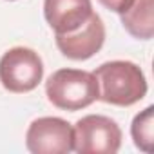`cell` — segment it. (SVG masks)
Segmentation results:
<instances>
[{
	"label": "cell",
	"mask_w": 154,
	"mask_h": 154,
	"mask_svg": "<svg viewBox=\"0 0 154 154\" xmlns=\"http://www.w3.org/2000/svg\"><path fill=\"white\" fill-rule=\"evenodd\" d=\"M94 76L98 80V100L116 105L131 107L145 98L147 78L140 65L129 60H111L96 67Z\"/></svg>",
	"instance_id": "cell-1"
},
{
	"label": "cell",
	"mask_w": 154,
	"mask_h": 154,
	"mask_svg": "<svg viewBox=\"0 0 154 154\" xmlns=\"http://www.w3.org/2000/svg\"><path fill=\"white\" fill-rule=\"evenodd\" d=\"M100 89L94 72L82 69H58L45 82L47 100L62 111H82L98 100Z\"/></svg>",
	"instance_id": "cell-2"
},
{
	"label": "cell",
	"mask_w": 154,
	"mask_h": 154,
	"mask_svg": "<svg viewBox=\"0 0 154 154\" xmlns=\"http://www.w3.org/2000/svg\"><path fill=\"white\" fill-rule=\"evenodd\" d=\"M44 78V62L31 47H11L0 58V84L9 93H29Z\"/></svg>",
	"instance_id": "cell-3"
},
{
	"label": "cell",
	"mask_w": 154,
	"mask_h": 154,
	"mask_svg": "<svg viewBox=\"0 0 154 154\" xmlns=\"http://www.w3.org/2000/svg\"><path fill=\"white\" fill-rule=\"evenodd\" d=\"M72 129L74 150L78 154H116L122 147V129L109 116L87 114Z\"/></svg>",
	"instance_id": "cell-4"
},
{
	"label": "cell",
	"mask_w": 154,
	"mask_h": 154,
	"mask_svg": "<svg viewBox=\"0 0 154 154\" xmlns=\"http://www.w3.org/2000/svg\"><path fill=\"white\" fill-rule=\"evenodd\" d=\"M26 147L33 154H69L74 150V129L58 116H42L31 122Z\"/></svg>",
	"instance_id": "cell-5"
},
{
	"label": "cell",
	"mask_w": 154,
	"mask_h": 154,
	"mask_svg": "<svg viewBox=\"0 0 154 154\" xmlns=\"http://www.w3.org/2000/svg\"><path fill=\"white\" fill-rule=\"evenodd\" d=\"M58 51L69 60H89L94 56L105 42V26L98 13H93L89 20L71 35H54Z\"/></svg>",
	"instance_id": "cell-6"
},
{
	"label": "cell",
	"mask_w": 154,
	"mask_h": 154,
	"mask_svg": "<svg viewBox=\"0 0 154 154\" xmlns=\"http://www.w3.org/2000/svg\"><path fill=\"white\" fill-rule=\"evenodd\" d=\"M93 13L91 0H44V17L54 35L78 31Z\"/></svg>",
	"instance_id": "cell-7"
},
{
	"label": "cell",
	"mask_w": 154,
	"mask_h": 154,
	"mask_svg": "<svg viewBox=\"0 0 154 154\" xmlns=\"http://www.w3.org/2000/svg\"><path fill=\"white\" fill-rule=\"evenodd\" d=\"M120 17L123 29L131 36L138 40H150L154 36V0H134Z\"/></svg>",
	"instance_id": "cell-8"
},
{
	"label": "cell",
	"mask_w": 154,
	"mask_h": 154,
	"mask_svg": "<svg viewBox=\"0 0 154 154\" xmlns=\"http://www.w3.org/2000/svg\"><path fill=\"white\" fill-rule=\"evenodd\" d=\"M131 136L134 145L143 152H152L154 145V107L149 105L138 112L131 125Z\"/></svg>",
	"instance_id": "cell-9"
},
{
	"label": "cell",
	"mask_w": 154,
	"mask_h": 154,
	"mask_svg": "<svg viewBox=\"0 0 154 154\" xmlns=\"http://www.w3.org/2000/svg\"><path fill=\"white\" fill-rule=\"evenodd\" d=\"M132 2H134V0H100V4H102L103 8H107L109 11H114V13H118V15L125 13V11L132 6Z\"/></svg>",
	"instance_id": "cell-10"
},
{
	"label": "cell",
	"mask_w": 154,
	"mask_h": 154,
	"mask_svg": "<svg viewBox=\"0 0 154 154\" xmlns=\"http://www.w3.org/2000/svg\"><path fill=\"white\" fill-rule=\"evenodd\" d=\"M11 2H13V0H11Z\"/></svg>",
	"instance_id": "cell-11"
}]
</instances>
